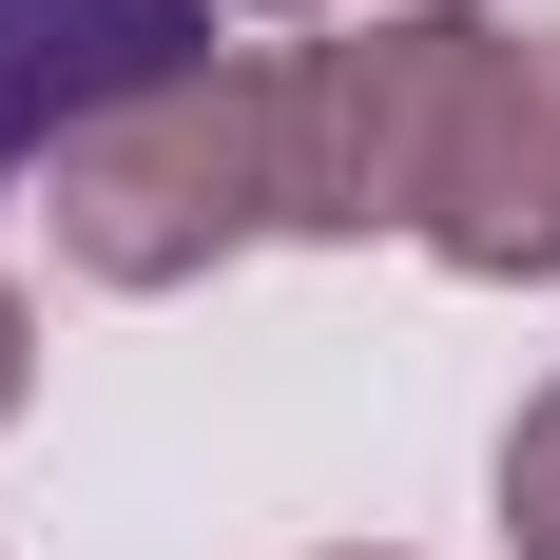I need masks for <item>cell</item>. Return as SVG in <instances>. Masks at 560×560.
<instances>
[{
  "label": "cell",
  "instance_id": "cell-2",
  "mask_svg": "<svg viewBox=\"0 0 560 560\" xmlns=\"http://www.w3.org/2000/svg\"><path fill=\"white\" fill-rule=\"evenodd\" d=\"M464 39H483V0H368L348 39H290L271 58V232H329V252L406 232Z\"/></svg>",
  "mask_w": 560,
  "mask_h": 560
},
{
  "label": "cell",
  "instance_id": "cell-8",
  "mask_svg": "<svg viewBox=\"0 0 560 560\" xmlns=\"http://www.w3.org/2000/svg\"><path fill=\"white\" fill-rule=\"evenodd\" d=\"M290 20H329V0H290Z\"/></svg>",
  "mask_w": 560,
  "mask_h": 560
},
{
  "label": "cell",
  "instance_id": "cell-5",
  "mask_svg": "<svg viewBox=\"0 0 560 560\" xmlns=\"http://www.w3.org/2000/svg\"><path fill=\"white\" fill-rule=\"evenodd\" d=\"M503 560H560V387L503 425Z\"/></svg>",
  "mask_w": 560,
  "mask_h": 560
},
{
  "label": "cell",
  "instance_id": "cell-7",
  "mask_svg": "<svg viewBox=\"0 0 560 560\" xmlns=\"http://www.w3.org/2000/svg\"><path fill=\"white\" fill-rule=\"evenodd\" d=\"M348 560H406V541H348Z\"/></svg>",
  "mask_w": 560,
  "mask_h": 560
},
{
  "label": "cell",
  "instance_id": "cell-6",
  "mask_svg": "<svg viewBox=\"0 0 560 560\" xmlns=\"http://www.w3.org/2000/svg\"><path fill=\"white\" fill-rule=\"evenodd\" d=\"M39 406V310H20V271H0V425Z\"/></svg>",
  "mask_w": 560,
  "mask_h": 560
},
{
  "label": "cell",
  "instance_id": "cell-3",
  "mask_svg": "<svg viewBox=\"0 0 560 560\" xmlns=\"http://www.w3.org/2000/svg\"><path fill=\"white\" fill-rule=\"evenodd\" d=\"M406 232H425L464 290H560V20H483V39H464Z\"/></svg>",
  "mask_w": 560,
  "mask_h": 560
},
{
  "label": "cell",
  "instance_id": "cell-4",
  "mask_svg": "<svg viewBox=\"0 0 560 560\" xmlns=\"http://www.w3.org/2000/svg\"><path fill=\"white\" fill-rule=\"evenodd\" d=\"M174 58H213V0H0V194H20L97 97H136Z\"/></svg>",
  "mask_w": 560,
  "mask_h": 560
},
{
  "label": "cell",
  "instance_id": "cell-1",
  "mask_svg": "<svg viewBox=\"0 0 560 560\" xmlns=\"http://www.w3.org/2000/svg\"><path fill=\"white\" fill-rule=\"evenodd\" d=\"M39 232L78 290H194L271 232V58H174L39 155Z\"/></svg>",
  "mask_w": 560,
  "mask_h": 560
}]
</instances>
